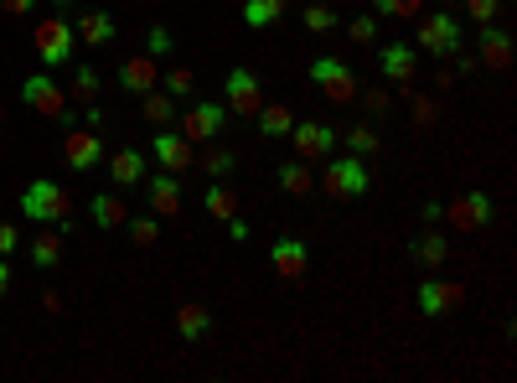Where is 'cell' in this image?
Wrapping results in <instances>:
<instances>
[{
  "label": "cell",
  "mask_w": 517,
  "mask_h": 383,
  "mask_svg": "<svg viewBox=\"0 0 517 383\" xmlns=\"http://www.w3.org/2000/svg\"><path fill=\"white\" fill-rule=\"evenodd\" d=\"M21 213L32 218V223L57 228L63 239L73 233V197H68V187H63V182H47V176H37V182L21 192Z\"/></svg>",
  "instance_id": "1"
},
{
  "label": "cell",
  "mask_w": 517,
  "mask_h": 383,
  "mask_svg": "<svg viewBox=\"0 0 517 383\" xmlns=\"http://www.w3.org/2000/svg\"><path fill=\"white\" fill-rule=\"evenodd\" d=\"M414 52H424V57H455L461 52V21L450 16V6L424 11L414 21Z\"/></svg>",
  "instance_id": "2"
},
{
  "label": "cell",
  "mask_w": 517,
  "mask_h": 383,
  "mask_svg": "<svg viewBox=\"0 0 517 383\" xmlns=\"http://www.w3.org/2000/svg\"><path fill=\"white\" fill-rule=\"evenodd\" d=\"M32 42H37L42 68H68L73 63V21L68 16H42Z\"/></svg>",
  "instance_id": "3"
},
{
  "label": "cell",
  "mask_w": 517,
  "mask_h": 383,
  "mask_svg": "<svg viewBox=\"0 0 517 383\" xmlns=\"http://www.w3.org/2000/svg\"><path fill=\"white\" fill-rule=\"evenodd\" d=\"M373 192V176L362 166V156H331L326 161V197L352 202V197H368Z\"/></svg>",
  "instance_id": "4"
},
{
  "label": "cell",
  "mask_w": 517,
  "mask_h": 383,
  "mask_svg": "<svg viewBox=\"0 0 517 383\" xmlns=\"http://www.w3.org/2000/svg\"><path fill=\"white\" fill-rule=\"evenodd\" d=\"M311 83L321 88V99H331V104H352L357 99V73L342 63V57H316Z\"/></svg>",
  "instance_id": "5"
},
{
  "label": "cell",
  "mask_w": 517,
  "mask_h": 383,
  "mask_svg": "<svg viewBox=\"0 0 517 383\" xmlns=\"http://www.w3.org/2000/svg\"><path fill=\"white\" fill-rule=\"evenodd\" d=\"M285 140L295 145V161L311 166V161H326V156H331V145H337V130L321 125V120H295Z\"/></svg>",
  "instance_id": "6"
},
{
  "label": "cell",
  "mask_w": 517,
  "mask_h": 383,
  "mask_svg": "<svg viewBox=\"0 0 517 383\" xmlns=\"http://www.w3.org/2000/svg\"><path fill=\"white\" fill-rule=\"evenodd\" d=\"M21 99H26V109H37L42 120H57V114L68 109V88H57V83H52V73H26Z\"/></svg>",
  "instance_id": "7"
},
{
  "label": "cell",
  "mask_w": 517,
  "mask_h": 383,
  "mask_svg": "<svg viewBox=\"0 0 517 383\" xmlns=\"http://www.w3.org/2000/svg\"><path fill=\"white\" fill-rule=\"evenodd\" d=\"M223 99H228V114H243V120H254L259 104H264V88H259V78H254L249 68H233V73L223 78Z\"/></svg>",
  "instance_id": "8"
},
{
  "label": "cell",
  "mask_w": 517,
  "mask_h": 383,
  "mask_svg": "<svg viewBox=\"0 0 517 383\" xmlns=\"http://www.w3.org/2000/svg\"><path fill=\"white\" fill-rule=\"evenodd\" d=\"M492 218H497V208H492V197H486V192H461L450 202V223L461 233H481Z\"/></svg>",
  "instance_id": "9"
},
{
  "label": "cell",
  "mask_w": 517,
  "mask_h": 383,
  "mask_svg": "<svg viewBox=\"0 0 517 383\" xmlns=\"http://www.w3.org/2000/svg\"><path fill=\"white\" fill-rule=\"evenodd\" d=\"M228 125V104H192L181 114V135L187 140H218Z\"/></svg>",
  "instance_id": "10"
},
{
  "label": "cell",
  "mask_w": 517,
  "mask_h": 383,
  "mask_svg": "<svg viewBox=\"0 0 517 383\" xmlns=\"http://www.w3.org/2000/svg\"><path fill=\"white\" fill-rule=\"evenodd\" d=\"M145 197H150V213L156 218H176L181 213V176L176 171H156V176H145Z\"/></svg>",
  "instance_id": "11"
},
{
  "label": "cell",
  "mask_w": 517,
  "mask_h": 383,
  "mask_svg": "<svg viewBox=\"0 0 517 383\" xmlns=\"http://www.w3.org/2000/svg\"><path fill=\"white\" fill-rule=\"evenodd\" d=\"M63 161H68L73 171H94V166L104 161V140H99V130H68V140H63Z\"/></svg>",
  "instance_id": "12"
},
{
  "label": "cell",
  "mask_w": 517,
  "mask_h": 383,
  "mask_svg": "<svg viewBox=\"0 0 517 383\" xmlns=\"http://www.w3.org/2000/svg\"><path fill=\"white\" fill-rule=\"evenodd\" d=\"M156 161H161V171H176V176H181V171L197 161V145H192L187 135H176V130L161 125V130H156Z\"/></svg>",
  "instance_id": "13"
},
{
  "label": "cell",
  "mask_w": 517,
  "mask_h": 383,
  "mask_svg": "<svg viewBox=\"0 0 517 383\" xmlns=\"http://www.w3.org/2000/svg\"><path fill=\"white\" fill-rule=\"evenodd\" d=\"M269 264H275L280 280H300V275H306V264H311V249L285 233V239H275V249H269Z\"/></svg>",
  "instance_id": "14"
},
{
  "label": "cell",
  "mask_w": 517,
  "mask_h": 383,
  "mask_svg": "<svg viewBox=\"0 0 517 383\" xmlns=\"http://www.w3.org/2000/svg\"><path fill=\"white\" fill-rule=\"evenodd\" d=\"M114 83L125 88V94H150V88H156V57H125V63H119V73H114Z\"/></svg>",
  "instance_id": "15"
},
{
  "label": "cell",
  "mask_w": 517,
  "mask_h": 383,
  "mask_svg": "<svg viewBox=\"0 0 517 383\" xmlns=\"http://www.w3.org/2000/svg\"><path fill=\"white\" fill-rule=\"evenodd\" d=\"M145 176H150V161H145V151H135V145H125V151L109 156V182L114 187H140Z\"/></svg>",
  "instance_id": "16"
},
{
  "label": "cell",
  "mask_w": 517,
  "mask_h": 383,
  "mask_svg": "<svg viewBox=\"0 0 517 383\" xmlns=\"http://www.w3.org/2000/svg\"><path fill=\"white\" fill-rule=\"evenodd\" d=\"M414 306H419L424 316H445V311H455V306H461V285H445V280H424V285L414 290Z\"/></svg>",
  "instance_id": "17"
},
{
  "label": "cell",
  "mask_w": 517,
  "mask_h": 383,
  "mask_svg": "<svg viewBox=\"0 0 517 383\" xmlns=\"http://www.w3.org/2000/svg\"><path fill=\"white\" fill-rule=\"evenodd\" d=\"M409 259L419 264V270H440V264L450 259V239L440 228H424V233H414V244H409Z\"/></svg>",
  "instance_id": "18"
},
{
  "label": "cell",
  "mask_w": 517,
  "mask_h": 383,
  "mask_svg": "<svg viewBox=\"0 0 517 383\" xmlns=\"http://www.w3.org/2000/svg\"><path fill=\"white\" fill-rule=\"evenodd\" d=\"M378 68H383V78H393V83H409L414 68H419V52H414L409 42H388L383 57H378Z\"/></svg>",
  "instance_id": "19"
},
{
  "label": "cell",
  "mask_w": 517,
  "mask_h": 383,
  "mask_svg": "<svg viewBox=\"0 0 517 383\" xmlns=\"http://www.w3.org/2000/svg\"><path fill=\"white\" fill-rule=\"evenodd\" d=\"M114 32H119V26H114L109 11H83V16H78V37H83V47H109Z\"/></svg>",
  "instance_id": "20"
},
{
  "label": "cell",
  "mask_w": 517,
  "mask_h": 383,
  "mask_svg": "<svg viewBox=\"0 0 517 383\" xmlns=\"http://www.w3.org/2000/svg\"><path fill=\"white\" fill-rule=\"evenodd\" d=\"M254 125H259V135L264 140H285L290 135V125H295V114H290V104H259V114H254Z\"/></svg>",
  "instance_id": "21"
},
{
  "label": "cell",
  "mask_w": 517,
  "mask_h": 383,
  "mask_svg": "<svg viewBox=\"0 0 517 383\" xmlns=\"http://www.w3.org/2000/svg\"><path fill=\"white\" fill-rule=\"evenodd\" d=\"M481 57H486V68H507L512 63V37L502 32L497 21L481 26Z\"/></svg>",
  "instance_id": "22"
},
{
  "label": "cell",
  "mask_w": 517,
  "mask_h": 383,
  "mask_svg": "<svg viewBox=\"0 0 517 383\" xmlns=\"http://www.w3.org/2000/svg\"><path fill=\"white\" fill-rule=\"evenodd\" d=\"M275 182H280V192H290V197H311V192H316V176H311L306 161H285V166L275 171Z\"/></svg>",
  "instance_id": "23"
},
{
  "label": "cell",
  "mask_w": 517,
  "mask_h": 383,
  "mask_svg": "<svg viewBox=\"0 0 517 383\" xmlns=\"http://www.w3.org/2000/svg\"><path fill=\"white\" fill-rule=\"evenodd\" d=\"M176 332H181V342H202L212 332V311L207 306H176Z\"/></svg>",
  "instance_id": "24"
},
{
  "label": "cell",
  "mask_w": 517,
  "mask_h": 383,
  "mask_svg": "<svg viewBox=\"0 0 517 383\" xmlns=\"http://www.w3.org/2000/svg\"><path fill=\"white\" fill-rule=\"evenodd\" d=\"M243 26H249V32H264V26H275L280 16H285V0H243Z\"/></svg>",
  "instance_id": "25"
},
{
  "label": "cell",
  "mask_w": 517,
  "mask_h": 383,
  "mask_svg": "<svg viewBox=\"0 0 517 383\" xmlns=\"http://www.w3.org/2000/svg\"><path fill=\"white\" fill-rule=\"evenodd\" d=\"M88 218H94L99 228H125L130 213H125V202H119L114 192H99L94 202H88Z\"/></svg>",
  "instance_id": "26"
},
{
  "label": "cell",
  "mask_w": 517,
  "mask_h": 383,
  "mask_svg": "<svg viewBox=\"0 0 517 383\" xmlns=\"http://www.w3.org/2000/svg\"><path fill=\"white\" fill-rule=\"evenodd\" d=\"M99 88H104L99 68H94V63H78V68H73V88H68V99H73V104H94V99H99Z\"/></svg>",
  "instance_id": "27"
},
{
  "label": "cell",
  "mask_w": 517,
  "mask_h": 383,
  "mask_svg": "<svg viewBox=\"0 0 517 383\" xmlns=\"http://www.w3.org/2000/svg\"><path fill=\"white\" fill-rule=\"evenodd\" d=\"M140 114L161 130V125H171V120H176V99H171V94H156V88H150V94H140Z\"/></svg>",
  "instance_id": "28"
},
{
  "label": "cell",
  "mask_w": 517,
  "mask_h": 383,
  "mask_svg": "<svg viewBox=\"0 0 517 383\" xmlns=\"http://www.w3.org/2000/svg\"><path fill=\"white\" fill-rule=\"evenodd\" d=\"M32 264H42V270H52V264H63V233L47 228L32 239Z\"/></svg>",
  "instance_id": "29"
},
{
  "label": "cell",
  "mask_w": 517,
  "mask_h": 383,
  "mask_svg": "<svg viewBox=\"0 0 517 383\" xmlns=\"http://www.w3.org/2000/svg\"><path fill=\"white\" fill-rule=\"evenodd\" d=\"M202 208H207L212 218H218V223H228V218L238 213V197L228 192V182H212V187H207V197H202Z\"/></svg>",
  "instance_id": "30"
},
{
  "label": "cell",
  "mask_w": 517,
  "mask_h": 383,
  "mask_svg": "<svg viewBox=\"0 0 517 383\" xmlns=\"http://www.w3.org/2000/svg\"><path fill=\"white\" fill-rule=\"evenodd\" d=\"M300 21H306V32H337V26H342V16L331 11L326 0H311V6L300 11Z\"/></svg>",
  "instance_id": "31"
},
{
  "label": "cell",
  "mask_w": 517,
  "mask_h": 383,
  "mask_svg": "<svg viewBox=\"0 0 517 383\" xmlns=\"http://www.w3.org/2000/svg\"><path fill=\"white\" fill-rule=\"evenodd\" d=\"M342 145H347V156H362V161H368V156L378 151V130H368V125H352V130L342 135Z\"/></svg>",
  "instance_id": "32"
},
{
  "label": "cell",
  "mask_w": 517,
  "mask_h": 383,
  "mask_svg": "<svg viewBox=\"0 0 517 383\" xmlns=\"http://www.w3.org/2000/svg\"><path fill=\"white\" fill-rule=\"evenodd\" d=\"M233 166H238V156L228 151V145H212V151L202 156V171L212 176V182H223V176H233Z\"/></svg>",
  "instance_id": "33"
},
{
  "label": "cell",
  "mask_w": 517,
  "mask_h": 383,
  "mask_svg": "<svg viewBox=\"0 0 517 383\" xmlns=\"http://www.w3.org/2000/svg\"><path fill=\"white\" fill-rule=\"evenodd\" d=\"M378 16H393V21H419L424 16V0H373Z\"/></svg>",
  "instance_id": "34"
},
{
  "label": "cell",
  "mask_w": 517,
  "mask_h": 383,
  "mask_svg": "<svg viewBox=\"0 0 517 383\" xmlns=\"http://www.w3.org/2000/svg\"><path fill=\"white\" fill-rule=\"evenodd\" d=\"M125 228H130V239H135L140 249L161 239V223H156V213H140V218H125Z\"/></svg>",
  "instance_id": "35"
},
{
  "label": "cell",
  "mask_w": 517,
  "mask_h": 383,
  "mask_svg": "<svg viewBox=\"0 0 517 383\" xmlns=\"http://www.w3.org/2000/svg\"><path fill=\"white\" fill-rule=\"evenodd\" d=\"M166 94H171V99H192V94H197L192 68H171V73H166Z\"/></svg>",
  "instance_id": "36"
},
{
  "label": "cell",
  "mask_w": 517,
  "mask_h": 383,
  "mask_svg": "<svg viewBox=\"0 0 517 383\" xmlns=\"http://www.w3.org/2000/svg\"><path fill=\"white\" fill-rule=\"evenodd\" d=\"M347 37L362 42V47L378 42V16H352V21H347Z\"/></svg>",
  "instance_id": "37"
},
{
  "label": "cell",
  "mask_w": 517,
  "mask_h": 383,
  "mask_svg": "<svg viewBox=\"0 0 517 383\" xmlns=\"http://www.w3.org/2000/svg\"><path fill=\"white\" fill-rule=\"evenodd\" d=\"M466 16H471L476 26H486V21L502 16V0H466Z\"/></svg>",
  "instance_id": "38"
},
{
  "label": "cell",
  "mask_w": 517,
  "mask_h": 383,
  "mask_svg": "<svg viewBox=\"0 0 517 383\" xmlns=\"http://www.w3.org/2000/svg\"><path fill=\"white\" fill-rule=\"evenodd\" d=\"M362 109H368V114H388L393 94H388V88H362Z\"/></svg>",
  "instance_id": "39"
},
{
  "label": "cell",
  "mask_w": 517,
  "mask_h": 383,
  "mask_svg": "<svg viewBox=\"0 0 517 383\" xmlns=\"http://www.w3.org/2000/svg\"><path fill=\"white\" fill-rule=\"evenodd\" d=\"M145 52L150 57H166L171 52V32H166V26H150V32H145Z\"/></svg>",
  "instance_id": "40"
},
{
  "label": "cell",
  "mask_w": 517,
  "mask_h": 383,
  "mask_svg": "<svg viewBox=\"0 0 517 383\" xmlns=\"http://www.w3.org/2000/svg\"><path fill=\"white\" fill-rule=\"evenodd\" d=\"M16 244H21V233H16V223H0V254H16Z\"/></svg>",
  "instance_id": "41"
},
{
  "label": "cell",
  "mask_w": 517,
  "mask_h": 383,
  "mask_svg": "<svg viewBox=\"0 0 517 383\" xmlns=\"http://www.w3.org/2000/svg\"><path fill=\"white\" fill-rule=\"evenodd\" d=\"M223 228H228V239H233V244H249V233H254V228H249V223H243L238 213H233V218H228Z\"/></svg>",
  "instance_id": "42"
},
{
  "label": "cell",
  "mask_w": 517,
  "mask_h": 383,
  "mask_svg": "<svg viewBox=\"0 0 517 383\" xmlns=\"http://www.w3.org/2000/svg\"><path fill=\"white\" fill-rule=\"evenodd\" d=\"M0 11H6V16H32L37 0H0Z\"/></svg>",
  "instance_id": "43"
},
{
  "label": "cell",
  "mask_w": 517,
  "mask_h": 383,
  "mask_svg": "<svg viewBox=\"0 0 517 383\" xmlns=\"http://www.w3.org/2000/svg\"><path fill=\"white\" fill-rule=\"evenodd\" d=\"M481 68V57H461V52H455V73H461V78H471Z\"/></svg>",
  "instance_id": "44"
},
{
  "label": "cell",
  "mask_w": 517,
  "mask_h": 383,
  "mask_svg": "<svg viewBox=\"0 0 517 383\" xmlns=\"http://www.w3.org/2000/svg\"><path fill=\"white\" fill-rule=\"evenodd\" d=\"M83 120H88V130H104V109L99 104H83Z\"/></svg>",
  "instance_id": "45"
},
{
  "label": "cell",
  "mask_w": 517,
  "mask_h": 383,
  "mask_svg": "<svg viewBox=\"0 0 517 383\" xmlns=\"http://www.w3.org/2000/svg\"><path fill=\"white\" fill-rule=\"evenodd\" d=\"M42 311L57 316V311H63V296H57V290H47V296H42Z\"/></svg>",
  "instance_id": "46"
},
{
  "label": "cell",
  "mask_w": 517,
  "mask_h": 383,
  "mask_svg": "<svg viewBox=\"0 0 517 383\" xmlns=\"http://www.w3.org/2000/svg\"><path fill=\"white\" fill-rule=\"evenodd\" d=\"M11 290V264H6V254H0V296Z\"/></svg>",
  "instance_id": "47"
},
{
  "label": "cell",
  "mask_w": 517,
  "mask_h": 383,
  "mask_svg": "<svg viewBox=\"0 0 517 383\" xmlns=\"http://www.w3.org/2000/svg\"><path fill=\"white\" fill-rule=\"evenodd\" d=\"M0 125H6V104H0Z\"/></svg>",
  "instance_id": "48"
},
{
  "label": "cell",
  "mask_w": 517,
  "mask_h": 383,
  "mask_svg": "<svg viewBox=\"0 0 517 383\" xmlns=\"http://www.w3.org/2000/svg\"><path fill=\"white\" fill-rule=\"evenodd\" d=\"M435 6H450V0H435Z\"/></svg>",
  "instance_id": "49"
}]
</instances>
